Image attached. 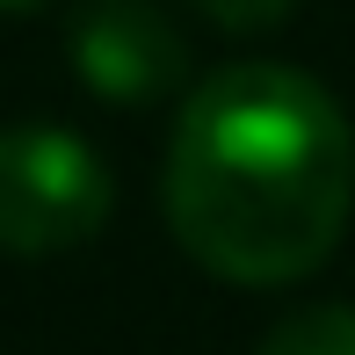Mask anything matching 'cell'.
Returning a JSON list of instances; mask_svg holds the SVG:
<instances>
[{
    "instance_id": "277c9868",
    "label": "cell",
    "mask_w": 355,
    "mask_h": 355,
    "mask_svg": "<svg viewBox=\"0 0 355 355\" xmlns=\"http://www.w3.org/2000/svg\"><path fill=\"white\" fill-rule=\"evenodd\" d=\"M261 355H355V312H348V304L290 312L283 327L261 341Z\"/></svg>"
},
{
    "instance_id": "6da1fadb",
    "label": "cell",
    "mask_w": 355,
    "mask_h": 355,
    "mask_svg": "<svg viewBox=\"0 0 355 355\" xmlns=\"http://www.w3.org/2000/svg\"><path fill=\"white\" fill-rule=\"evenodd\" d=\"M167 225L225 283L276 290L334 254L355 203V131L312 73L225 66L167 138Z\"/></svg>"
},
{
    "instance_id": "8992f818",
    "label": "cell",
    "mask_w": 355,
    "mask_h": 355,
    "mask_svg": "<svg viewBox=\"0 0 355 355\" xmlns=\"http://www.w3.org/2000/svg\"><path fill=\"white\" fill-rule=\"evenodd\" d=\"M22 8H44V0H0V15H22Z\"/></svg>"
},
{
    "instance_id": "7a4b0ae2",
    "label": "cell",
    "mask_w": 355,
    "mask_h": 355,
    "mask_svg": "<svg viewBox=\"0 0 355 355\" xmlns=\"http://www.w3.org/2000/svg\"><path fill=\"white\" fill-rule=\"evenodd\" d=\"M109 225V167L51 123L0 131V254H66Z\"/></svg>"
},
{
    "instance_id": "5b68a950",
    "label": "cell",
    "mask_w": 355,
    "mask_h": 355,
    "mask_svg": "<svg viewBox=\"0 0 355 355\" xmlns=\"http://www.w3.org/2000/svg\"><path fill=\"white\" fill-rule=\"evenodd\" d=\"M203 15H211L218 29H276L297 0H196Z\"/></svg>"
},
{
    "instance_id": "3957f363",
    "label": "cell",
    "mask_w": 355,
    "mask_h": 355,
    "mask_svg": "<svg viewBox=\"0 0 355 355\" xmlns=\"http://www.w3.org/2000/svg\"><path fill=\"white\" fill-rule=\"evenodd\" d=\"M73 73L102 102L145 109L189 80V51L159 0H87L73 15Z\"/></svg>"
}]
</instances>
